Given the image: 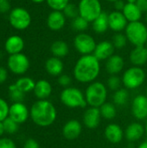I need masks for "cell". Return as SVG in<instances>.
Masks as SVG:
<instances>
[{"instance_id": "6da1fadb", "label": "cell", "mask_w": 147, "mask_h": 148, "mask_svg": "<svg viewBox=\"0 0 147 148\" xmlns=\"http://www.w3.org/2000/svg\"><path fill=\"white\" fill-rule=\"evenodd\" d=\"M100 73V61L94 55L81 56L76 61L73 69L75 79L81 83H91L95 82Z\"/></svg>"}, {"instance_id": "7a4b0ae2", "label": "cell", "mask_w": 147, "mask_h": 148, "mask_svg": "<svg viewBox=\"0 0 147 148\" xmlns=\"http://www.w3.org/2000/svg\"><path fill=\"white\" fill-rule=\"evenodd\" d=\"M29 116L38 127L51 126L57 118V110L54 104L48 100H38L31 107Z\"/></svg>"}, {"instance_id": "3957f363", "label": "cell", "mask_w": 147, "mask_h": 148, "mask_svg": "<svg viewBox=\"0 0 147 148\" xmlns=\"http://www.w3.org/2000/svg\"><path fill=\"white\" fill-rule=\"evenodd\" d=\"M85 98L89 107L100 108L107 98V87L101 82H94L88 84L85 90Z\"/></svg>"}, {"instance_id": "277c9868", "label": "cell", "mask_w": 147, "mask_h": 148, "mask_svg": "<svg viewBox=\"0 0 147 148\" xmlns=\"http://www.w3.org/2000/svg\"><path fill=\"white\" fill-rule=\"evenodd\" d=\"M61 102L68 108H84L88 106L85 94L79 88L68 87L63 88L60 94Z\"/></svg>"}, {"instance_id": "5b68a950", "label": "cell", "mask_w": 147, "mask_h": 148, "mask_svg": "<svg viewBox=\"0 0 147 148\" xmlns=\"http://www.w3.org/2000/svg\"><path fill=\"white\" fill-rule=\"evenodd\" d=\"M125 35L127 41L134 45V47L145 46L146 44L147 27L140 21L128 23L125 29Z\"/></svg>"}, {"instance_id": "8992f818", "label": "cell", "mask_w": 147, "mask_h": 148, "mask_svg": "<svg viewBox=\"0 0 147 148\" xmlns=\"http://www.w3.org/2000/svg\"><path fill=\"white\" fill-rule=\"evenodd\" d=\"M146 78L145 70L141 67L128 68L122 75V85L127 89H136L143 85Z\"/></svg>"}, {"instance_id": "52a82bcc", "label": "cell", "mask_w": 147, "mask_h": 148, "mask_svg": "<svg viewBox=\"0 0 147 148\" xmlns=\"http://www.w3.org/2000/svg\"><path fill=\"white\" fill-rule=\"evenodd\" d=\"M78 9L79 16L89 23H93L103 11L100 0H80Z\"/></svg>"}, {"instance_id": "ba28073f", "label": "cell", "mask_w": 147, "mask_h": 148, "mask_svg": "<svg viewBox=\"0 0 147 148\" xmlns=\"http://www.w3.org/2000/svg\"><path fill=\"white\" fill-rule=\"evenodd\" d=\"M96 45L94 38L89 34L81 32L75 36L74 47L82 56L93 55Z\"/></svg>"}, {"instance_id": "9c48e42d", "label": "cell", "mask_w": 147, "mask_h": 148, "mask_svg": "<svg viewBox=\"0 0 147 148\" xmlns=\"http://www.w3.org/2000/svg\"><path fill=\"white\" fill-rule=\"evenodd\" d=\"M10 23L16 29H27L31 23V16L28 10L23 8H15L10 14Z\"/></svg>"}, {"instance_id": "30bf717a", "label": "cell", "mask_w": 147, "mask_h": 148, "mask_svg": "<svg viewBox=\"0 0 147 148\" xmlns=\"http://www.w3.org/2000/svg\"><path fill=\"white\" fill-rule=\"evenodd\" d=\"M7 65L12 73L16 75H23L29 68V61L24 54L18 53L9 56Z\"/></svg>"}, {"instance_id": "8fae6325", "label": "cell", "mask_w": 147, "mask_h": 148, "mask_svg": "<svg viewBox=\"0 0 147 148\" xmlns=\"http://www.w3.org/2000/svg\"><path fill=\"white\" fill-rule=\"evenodd\" d=\"M132 114L138 121L147 119V96L146 95H136L132 101Z\"/></svg>"}, {"instance_id": "7c38bea8", "label": "cell", "mask_w": 147, "mask_h": 148, "mask_svg": "<svg viewBox=\"0 0 147 148\" xmlns=\"http://www.w3.org/2000/svg\"><path fill=\"white\" fill-rule=\"evenodd\" d=\"M101 114L99 108H93L89 107L86 109L82 116V121L84 126L88 129H96L100 124L101 120Z\"/></svg>"}, {"instance_id": "4fadbf2b", "label": "cell", "mask_w": 147, "mask_h": 148, "mask_svg": "<svg viewBox=\"0 0 147 148\" xmlns=\"http://www.w3.org/2000/svg\"><path fill=\"white\" fill-rule=\"evenodd\" d=\"M29 116V111L27 106L23 102H14L10 106L9 117L18 124L24 123Z\"/></svg>"}, {"instance_id": "5bb4252c", "label": "cell", "mask_w": 147, "mask_h": 148, "mask_svg": "<svg viewBox=\"0 0 147 148\" xmlns=\"http://www.w3.org/2000/svg\"><path fill=\"white\" fill-rule=\"evenodd\" d=\"M62 135L68 140H74L80 137L82 132L81 123L75 119L68 121L62 127Z\"/></svg>"}, {"instance_id": "9a60e30c", "label": "cell", "mask_w": 147, "mask_h": 148, "mask_svg": "<svg viewBox=\"0 0 147 148\" xmlns=\"http://www.w3.org/2000/svg\"><path fill=\"white\" fill-rule=\"evenodd\" d=\"M104 136L108 142L116 145L123 140L125 132L120 125L116 123H110L106 127L104 130Z\"/></svg>"}, {"instance_id": "2e32d148", "label": "cell", "mask_w": 147, "mask_h": 148, "mask_svg": "<svg viewBox=\"0 0 147 148\" xmlns=\"http://www.w3.org/2000/svg\"><path fill=\"white\" fill-rule=\"evenodd\" d=\"M108 23L109 29L116 33L124 30L128 24V22L122 11L118 10H113L108 14Z\"/></svg>"}, {"instance_id": "e0dca14e", "label": "cell", "mask_w": 147, "mask_h": 148, "mask_svg": "<svg viewBox=\"0 0 147 148\" xmlns=\"http://www.w3.org/2000/svg\"><path fill=\"white\" fill-rule=\"evenodd\" d=\"M114 46L112 42L109 41H102L97 43L95 49L94 51V56L99 61H107L109 57L114 55Z\"/></svg>"}, {"instance_id": "ac0fdd59", "label": "cell", "mask_w": 147, "mask_h": 148, "mask_svg": "<svg viewBox=\"0 0 147 148\" xmlns=\"http://www.w3.org/2000/svg\"><path fill=\"white\" fill-rule=\"evenodd\" d=\"M146 134L145 127L139 122H132L125 131V137L130 142H135L140 140Z\"/></svg>"}, {"instance_id": "d6986e66", "label": "cell", "mask_w": 147, "mask_h": 148, "mask_svg": "<svg viewBox=\"0 0 147 148\" xmlns=\"http://www.w3.org/2000/svg\"><path fill=\"white\" fill-rule=\"evenodd\" d=\"M66 16L62 11L53 10L49 13L47 18V25L53 31L61 30L66 23Z\"/></svg>"}, {"instance_id": "ffe728a7", "label": "cell", "mask_w": 147, "mask_h": 148, "mask_svg": "<svg viewBox=\"0 0 147 148\" xmlns=\"http://www.w3.org/2000/svg\"><path fill=\"white\" fill-rule=\"evenodd\" d=\"M129 60L133 66L142 67L147 62V48L146 46L134 47L129 55Z\"/></svg>"}, {"instance_id": "44dd1931", "label": "cell", "mask_w": 147, "mask_h": 148, "mask_svg": "<svg viewBox=\"0 0 147 148\" xmlns=\"http://www.w3.org/2000/svg\"><path fill=\"white\" fill-rule=\"evenodd\" d=\"M125 67V61L119 55H113L106 61V70L110 75H118Z\"/></svg>"}, {"instance_id": "7402d4cb", "label": "cell", "mask_w": 147, "mask_h": 148, "mask_svg": "<svg viewBox=\"0 0 147 148\" xmlns=\"http://www.w3.org/2000/svg\"><path fill=\"white\" fill-rule=\"evenodd\" d=\"M52 86L47 80H39L36 82L33 90L36 97L38 100H47L52 94Z\"/></svg>"}, {"instance_id": "603a6c76", "label": "cell", "mask_w": 147, "mask_h": 148, "mask_svg": "<svg viewBox=\"0 0 147 148\" xmlns=\"http://www.w3.org/2000/svg\"><path fill=\"white\" fill-rule=\"evenodd\" d=\"M45 69L47 73L52 76H59L62 74L64 64L61 58L52 56L45 62Z\"/></svg>"}, {"instance_id": "cb8c5ba5", "label": "cell", "mask_w": 147, "mask_h": 148, "mask_svg": "<svg viewBox=\"0 0 147 148\" xmlns=\"http://www.w3.org/2000/svg\"><path fill=\"white\" fill-rule=\"evenodd\" d=\"M24 47V42L18 36H11L5 42V49L10 55L21 53Z\"/></svg>"}, {"instance_id": "d4e9b609", "label": "cell", "mask_w": 147, "mask_h": 148, "mask_svg": "<svg viewBox=\"0 0 147 148\" xmlns=\"http://www.w3.org/2000/svg\"><path fill=\"white\" fill-rule=\"evenodd\" d=\"M122 13L124 14L128 23L138 22L142 16V11L139 9L136 3H126L122 10Z\"/></svg>"}, {"instance_id": "484cf974", "label": "cell", "mask_w": 147, "mask_h": 148, "mask_svg": "<svg viewBox=\"0 0 147 148\" xmlns=\"http://www.w3.org/2000/svg\"><path fill=\"white\" fill-rule=\"evenodd\" d=\"M93 30L97 34H103L109 29L108 23V14L105 11L102 13L92 23Z\"/></svg>"}, {"instance_id": "4316f807", "label": "cell", "mask_w": 147, "mask_h": 148, "mask_svg": "<svg viewBox=\"0 0 147 148\" xmlns=\"http://www.w3.org/2000/svg\"><path fill=\"white\" fill-rule=\"evenodd\" d=\"M50 51L53 55V56L62 58L68 55L69 52V47L67 42L62 40L55 41L51 46H50Z\"/></svg>"}, {"instance_id": "83f0119b", "label": "cell", "mask_w": 147, "mask_h": 148, "mask_svg": "<svg viewBox=\"0 0 147 148\" xmlns=\"http://www.w3.org/2000/svg\"><path fill=\"white\" fill-rule=\"evenodd\" d=\"M129 100V92L126 88H120V89L114 91L113 95V104L117 107L125 106Z\"/></svg>"}, {"instance_id": "f1b7e54d", "label": "cell", "mask_w": 147, "mask_h": 148, "mask_svg": "<svg viewBox=\"0 0 147 148\" xmlns=\"http://www.w3.org/2000/svg\"><path fill=\"white\" fill-rule=\"evenodd\" d=\"M101 111V117L105 120L110 121L116 117L117 114V109L116 106L113 103L111 102H105L101 107L99 108Z\"/></svg>"}, {"instance_id": "f546056e", "label": "cell", "mask_w": 147, "mask_h": 148, "mask_svg": "<svg viewBox=\"0 0 147 148\" xmlns=\"http://www.w3.org/2000/svg\"><path fill=\"white\" fill-rule=\"evenodd\" d=\"M15 84L24 94L33 91L36 86V82H34V80L30 77H26V76L19 78L15 82Z\"/></svg>"}, {"instance_id": "4dcf8cb0", "label": "cell", "mask_w": 147, "mask_h": 148, "mask_svg": "<svg viewBox=\"0 0 147 148\" xmlns=\"http://www.w3.org/2000/svg\"><path fill=\"white\" fill-rule=\"evenodd\" d=\"M9 96L11 101L14 102H23L25 94L22 92L16 86V84H12L9 86Z\"/></svg>"}, {"instance_id": "1f68e13d", "label": "cell", "mask_w": 147, "mask_h": 148, "mask_svg": "<svg viewBox=\"0 0 147 148\" xmlns=\"http://www.w3.org/2000/svg\"><path fill=\"white\" fill-rule=\"evenodd\" d=\"M89 23H90L88 22L86 19H84L81 16H78L77 17H75V19L72 20V28L75 31H78L81 33L88 29Z\"/></svg>"}, {"instance_id": "d6a6232c", "label": "cell", "mask_w": 147, "mask_h": 148, "mask_svg": "<svg viewBox=\"0 0 147 148\" xmlns=\"http://www.w3.org/2000/svg\"><path fill=\"white\" fill-rule=\"evenodd\" d=\"M127 42V38L125 34H122L120 32H117L113 36L112 40V43L113 44L115 49H122Z\"/></svg>"}, {"instance_id": "836d02e7", "label": "cell", "mask_w": 147, "mask_h": 148, "mask_svg": "<svg viewBox=\"0 0 147 148\" xmlns=\"http://www.w3.org/2000/svg\"><path fill=\"white\" fill-rule=\"evenodd\" d=\"M3 127H4L5 133L10 134H16L18 131V129H19V124L16 123L15 121H13L10 117H7L3 121Z\"/></svg>"}, {"instance_id": "e575fe53", "label": "cell", "mask_w": 147, "mask_h": 148, "mask_svg": "<svg viewBox=\"0 0 147 148\" xmlns=\"http://www.w3.org/2000/svg\"><path fill=\"white\" fill-rule=\"evenodd\" d=\"M64 16H66V18H69V19H75V17H77L79 16V9H78V5L69 3L62 10Z\"/></svg>"}, {"instance_id": "d590c367", "label": "cell", "mask_w": 147, "mask_h": 148, "mask_svg": "<svg viewBox=\"0 0 147 148\" xmlns=\"http://www.w3.org/2000/svg\"><path fill=\"white\" fill-rule=\"evenodd\" d=\"M121 85L122 80L118 75H110L107 81V87L112 91H116L120 89L121 88Z\"/></svg>"}, {"instance_id": "8d00e7d4", "label": "cell", "mask_w": 147, "mask_h": 148, "mask_svg": "<svg viewBox=\"0 0 147 148\" xmlns=\"http://www.w3.org/2000/svg\"><path fill=\"white\" fill-rule=\"evenodd\" d=\"M48 5L53 10L62 11L64 8L69 3V0H46Z\"/></svg>"}, {"instance_id": "74e56055", "label": "cell", "mask_w": 147, "mask_h": 148, "mask_svg": "<svg viewBox=\"0 0 147 148\" xmlns=\"http://www.w3.org/2000/svg\"><path fill=\"white\" fill-rule=\"evenodd\" d=\"M10 106L3 99L0 98V121H3L7 117H9Z\"/></svg>"}, {"instance_id": "f35d334b", "label": "cell", "mask_w": 147, "mask_h": 148, "mask_svg": "<svg viewBox=\"0 0 147 148\" xmlns=\"http://www.w3.org/2000/svg\"><path fill=\"white\" fill-rule=\"evenodd\" d=\"M57 82L58 84L62 87L63 88H68V87H71V83H72V78L68 75H66V74H62L61 75L58 76V79H57Z\"/></svg>"}, {"instance_id": "ab89813d", "label": "cell", "mask_w": 147, "mask_h": 148, "mask_svg": "<svg viewBox=\"0 0 147 148\" xmlns=\"http://www.w3.org/2000/svg\"><path fill=\"white\" fill-rule=\"evenodd\" d=\"M0 148H16V146L10 138H0Z\"/></svg>"}, {"instance_id": "60d3db41", "label": "cell", "mask_w": 147, "mask_h": 148, "mask_svg": "<svg viewBox=\"0 0 147 148\" xmlns=\"http://www.w3.org/2000/svg\"><path fill=\"white\" fill-rule=\"evenodd\" d=\"M23 148H40V145L35 139H28L23 145Z\"/></svg>"}, {"instance_id": "b9f144b4", "label": "cell", "mask_w": 147, "mask_h": 148, "mask_svg": "<svg viewBox=\"0 0 147 148\" xmlns=\"http://www.w3.org/2000/svg\"><path fill=\"white\" fill-rule=\"evenodd\" d=\"M10 8V2L8 0H0V13L7 12Z\"/></svg>"}, {"instance_id": "7bdbcfd3", "label": "cell", "mask_w": 147, "mask_h": 148, "mask_svg": "<svg viewBox=\"0 0 147 148\" xmlns=\"http://www.w3.org/2000/svg\"><path fill=\"white\" fill-rule=\"evenodd\" d=\"M136 5L143 12H147V0H137Z\"/></svg>"}, {"instance_id": "ee69618b", "label": "cell", "mask_w": 147, "mask_h": 148, "mask_svg": "<svg viewBox=\"0 0 147 148\" xmlns=\"http://www.w3.org/2000/svg\"><path fill=\"white\" fill-rule=\"evenodd\" d=\"M7 77H8L7 70L4 68L0 67V84L3 83L7 80Z\"/></svg>"}, {"instance_id": "f6af8a7d", "label": "cell", "mask_w": 147, "mask_h": 148, "mask_svg": "<svg viewBox=\"0 0 147 148\" xmlns=\"http://www.w3.org/2000/svg\"><path fill=\"white\" fill-rule=\"evenodd\" d=\"M126 5V3L124 2V0H117L114 2V8H115V10H118V11H122L124 7Z\"/></svg>"}, {"instance_id": "bcb514c9", "label": "cell", "mask_w": 147, "mask_h": 148, "mask_svg": "<svg viewBox=\"0 0 147 148\" xmlns=\"http://www.w3.org/2000/svg\"><path fill=\"white\" fill-rule=\"evenodd\" d=\"M4 133H5V131H4V127H3V121H0V137H2Z\"/></svg>"}, {"instance_id": "7dc6e473", "label": "cell", "mask_w": 147, "mask_h": 148, "mask_svg": "<svg viewBox=\"0 0 147 148\" xmlns=\"http://www.w3.org/2000/svg\"><path fill=\"white\" fill-rule=\"evenodd\" d=\"M137 148H147V140H145V141H143V142H141V143L138 146V147Z\"/></svg>"}, {"instance_id": "c3c4849f", "label": "cell", "mask_w": 147, "mask_h": 148, "mask_svg": "<svg viewBox=\"0 0 147 148\" xmlns=\"http://www.w3.org/2000/svg\"><path fill=\"white\" fill-rule=\"evenodd\" d=\"M31 1L34 2V3H42V2H44L46 0H31Z\"/></svg>"}, {"instance_id": "681fc988", "label": "cell", "mask_w": 147, "mask_h": 148, "mask_svg": "<svg viewBox=\"0 0 147 148\" xmlns=\"http://www.w3.org/2000/svg\"><path fill=\"white\" fill-rule=\"evenodd\" d=\"M137 0H126V3H136Z\"/></svg>"}, {"instance_id": "f907efd6", "label": "cell", "mask_w": 147, "mask_h": 148, "mask_svg": "<svg viewBox=\"0 0 147 148\" xmlns=\"http://www.w3.org/2000/svg\"><path fill=\"white\" fill-rule=\"evenodd\" d=\"M145 129H146V134L147 135V119L146 121V125H145Z\"/></svg>"}, {"instance_id": "816d5d0a", "label": "cell", "mask_w": 147, "mask_h": 148, "mask_svg": "<svg viewBox=\"0 0 147 148\" xmlns=\"http://www.w3.org/2000/svg\"><path fill=\"white\" fill-rule=\"evenodd\" d=\"M107 1H108V2H115V1H117V0H107Z\"/></svg>"}, {"instance_id": "f5cc1de1", "label": "cell", "mask_w": 147, "mask_h": 148, "mask_svg": "<svg viewBox=\"0 0 147 148\" xmlns=\"http://www.w3.org/2000/svg\"><path fill=\"white\" fill-rule=\"evenodd\" d=\"M146 23H147V12H146Z\"/></svg>"}, {"instance_id": "db71d44e", "label": "cell", "mask_w": 147, "mask_h": 148, "mask_svg": "<svg viewBox=\"0 0 147 148\" xmlns=\"http://www.w3.org/2000/svg\"><path fill=\"white\" fill-rule=\"evenodd\" d=\"M146 96H147V89H146Z\"/></svg>"}, {"instance_id": "11a10c76", "label": "cell", "mask_w": 147, "mask_h": 148, "mask_svg": "<svg viewBox=\"0 0 147 148\" xmlns=\"http://www.w3.org/2000/svg\"><path fill=\"white\" fill-rule=\"evenodd\" d=\"M146 48H147V42H146Z\"/></svg>"}, {"instance_id": "9f6ffc18", "label": "cell", "mask_w": 147, "mask_h": 148, "mask_svg": "<svg viewBox=\"0 0 147 148\" xmlns=\"http://www.w3.org/2000/svg\"><path fill=\"white\" fill-rule=\"evenodd\" d=\"M106 148H111V147H106Z\"/></svg>"}]
</instances>
